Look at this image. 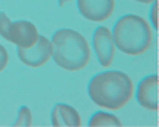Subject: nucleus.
<instances>
[{
  "instance_id": "nucleus-10",
  "label": "nucleus",
  "mask_w": 159,
  "mask_h": 127,
  "mask_svg": "<svg viewBox=\"0 0 159 127\" xmlns=\"http://www.w3.org/2000/svg\"><path fill=\"white\" fill-rule=\"evenodd\" d=\"M122 121L115 114L106 111H97L89 120V127H121Z\"/></svg>"
},
{
  "instance_id": "nucleus-9",
  "label": "nucleus",
  "mask_w": 159,
  "mask_h": 127,
  "mask_svg": "<svg viewBox=\"0 0 159 127\" xmlns=\"http://www.w3.org/2000/svg\"><path fill=\"white\" fill-rule=\"evenodd\" d=\"M50 123L55 127H80L81 117L80 112L72 105L68 104H56L50 112Z\"/></svg>"
},
{
  "instance_id": "nucleus-15",
  "label": "nucleus",
  "mask_w": 159,
  "mask_h": 127,
  "mask_svg": "<svg viewBox=\"0 0 159 127\" xmlns=\"http://www.w3.org/2000/svg\"><path fill=\"white\" fill-rule=\"evenodd\" d=\"M68 2H71V0H57V5H59V6H63V5H66Z\"/></svg>"
},
{
  "instance_id": "nucleus-2",
  "label": "nucleus",
  "mask_w": 159,
  "mask_h": 127,
  "mask_svg": "<svg viewBox=\"0 0 159 127\" xmlns=\"http://www.w3.org/2000/svg\"><path fill=\"white\" fill-rule=\"evenodd\" d=\"M52 58L66 71H80L90 62L91 50L84 35L72 28H61L52 35Z\"/></svg>"
},
{
  "instance_id": "nucleus-14",
  "label": "nucleus",
  "mask_w": 159,
  "mask_h": 127,
  "mask_svg": "<svg viewBox=\"0 0 159 127\" xmlns=\"http://www.w3.org/2000/svg\"><path fill=\"white\" fill-rule=\"evenodd\" d=\"M136 2L143 3V5H149V3H152V2H155V0H136Z\"/></svg>"
},
{
  "instance_id": "nucleus-7",
  "label": "nucleus",
  "mask_w": 159,
  "mask_h": 127,
  "mask_svg": "<svg viewBox=\"0 0 159 127\" xmlns=\"http://www.w3.org/2000/svg\"><path fill=\"white\" fill-rule=\"evenodd\" d=\"M80 13L91 22H103L112 16L115 0H77Z\"/></svg>"
},
{
  "instance_id": "nucleus-13",
  "label": "nucleus",
  "mask_w": 159,
  "mask_h": 127,
  "mask_svg": "<svg viewBox=\"0 0 159 127\" xmlns=\"http://www.w3.org/2000/svg\"><path fill=\"white\" fill-rule=\"evenodd\" d=\"M7 64H9V53L5 49V46L0 45V73L7 67Z\"/></svg>"
},
{
  "instance_id": "nucleus-8",
  "label": "nucleus",
  "mask_w": 159,
  "mask_h": 127,
  "mask_svg": "<svg viewBox=\"0 0 159 127\" xmlns=\"http://www.w3.org/2000/svg\"><path fill=\"white\" fill-rule=\"evenodd\" d=\"M158 87H159V78L156 74L146 75L144 78H142L136 89L137 104L140 105L142 108H144V110L156 112L159 110Z\"/></svg>"
},
{
  "instance_id": "nucleus-1",
  "label": "nucleus",
  "mask_w": 159,
  "mask_h": 127,
  "mask_svg": "<svg viewBox=\"0 0 159 127\" xmlns=\"http://www.w3.org/2000/svg\"><path fill=\"white\" fill-rule=\"evenodd\" d=\"M87 95L93 104L109 111L124 108L134 96V83L119 69L94 74L87 84Z\"/></svg>"
},
{
  "instance_id": "nucleus-5",
  "label": "nucleus",
  "mask_w": 159,
  "mask_h": 127,
  "mask_svg": "<svg viewBox=\"0 0 159 127\" xmlns=\"http://www.w3.org/2000/svg\"><path fill=\"white\" fill-rule=\"evenodd\" d=\"M18 58L27 67L40 68L52 58V41L47 37L40 34L39 40L31 47H27V49L18 47Z\"/></svg>"
},
{
  "instance_id": "nucleus-11",
  "label": "nucleus",
  "mask_w": 159,
  "mask_h": 127,
  "mask_svg": "<svg viewBox=\"0 0 159 127\" xmlns=\"http://www.w3.org/2000/svg\"><path fill=\"white\" fill-rule=\"evenodd\" d=\"M13 126H33V114L28 106H21Z\"/></svg>"
},
{
  "instance_id": "nucleus-3",
  "label": "nucleus",
  "mask_w": 159,
  "mask_h": 127,
  "mask_svg": "<svg viewBox=\"0 0 159 127\" xmlns=\"http://www.w3.org/2000/svg\"><path fill=\"white\" fill-rule=\"evenodd\" d=\"M112 39L116 49L124 55L139 56L149 50L153 41V31L150 24L140 15L127 13L115 22Z\"/></svg>"
},
{
  "instance_id": "nucleus-4",
  "label": "nucleus",
  "mask_w": 159,
  "mask_h": 127,
  "mask_svg": "<svg viewBox=\"0 0 159 127\" xmlns=\"http://www.w3.org/2000/svg\"><path fill=\"white\" fill-rule=\"evenodd\" d=\"M0 37L21 49H27L39 40L40 33L33 22L25 19L12 22L5 12H0Z\"/></svg>"
},
{
  "instance_id": "nucleus-12",
  "label": "nucleus",
  "mask_w": 159,
  "mask_h": 127,
  "mask_svg": "<svg viewBox=\"0 0 159 127\" xmlns=\"http://www.w3.org/2000/svg\"><path fill=\"white\" fill-rule=\"evenodd\" d=\"M150 22L153 30H158V0L152 2V7H150Z\"/></svg>"
},
{
  "instance_id": "nucleus-6",
  "label": "nucleus",
  "mask_w": 159,
  "mask_h": 127,
  "mask_svg": "<svg viewBox=\"0 0 159 127\" xmlns=\"http://www.w3.org/2000/svg\"><path fill=\"white\" fill-rule=\"evenodd\" d=\"M93 49L96 53V58L99 64L108 68L112 65L115 59V45L112 39V33L108 27L100 25L93 33Z\"/></svg>"
}]
</instances>
